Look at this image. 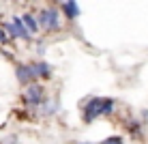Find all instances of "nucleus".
<instances>
[{
    "instance_id": "0eeeda50",
    "label": "nucleus",
    "mask_w": 148,
    "mask_h": 144,
    "mask_svg": "<svg viewBox=\"0 0 148 144\" xmlns=\"http://www.w3.org/2000/svg\"><path fill=\"white\" fill-rule=\"evenodd\" d=\"M22 22H24V26H26V30H28L30 34H37L39 30H41V26H39V19H34L30 13L24 15V17H22Z\"/></svg>"
},
{
    "instance_id": "6e6552de",
    "label": "nucleus",
    "mask_w": 148,
    "mask_h": 144,
    "mask_svg": "<svg viewBox=\"0 0 148 144\" xmlns=\"http://www.w3.org/2000/svg\"><path fill=\"white\" fill-rule=\"evenodd\" d=\"M32 67H34V73H37V80L39 78H49V73H52V69L45 63H32Z\"/></svg>"
},
{
    "instance_id": "39448f33",
    "label": "nucleus",
    "mask_w": 148,
    "mask_h": 144,
    "mask_svg": "<svg viewBox=\"0 0 148 144\" xmlns=\"http://www.w3.org/2000/svg\"><path fill=\"white\" fill-rule=\"evenodd\" d=\"M15 78H17L22 84H32V80H37V73H34L32 65H17L15 67Z\"/></svg>"
},
{
    "instance_id": "f03ea898",
    "label": "nucleus",
    "mask_w": 148,
    "mask_h": 144,
    "mask_svg": "<svg viewBox=\"0 0 148 144\" xmlns=\"http://www.w3.org/2000/svg\"><path fill=\"white\" fill-rule=\"evenodd\" d=\"M39 26L43 30H49V32H54V30L60 28V11L54 7H45L41 9L39 13Z\"/></svg>"
},
{
    "instance_id": "7ed1b4c3",
    "label": "nucleus",
    "mask_w": 148,
    "mask_h": 144,
    "mask_svg": "<svg viewBox=\"0 0 148 144\" xmlns=\"http://www.w3.org/2000/svg\"><path fill=\"white\" fill-rule=\"evenodd\" d=\"M24 101H26L28 105H41V103L45 101V90H43V86L37 84V82L28 84L26 88H24Z\"/></svg>"
},
{
    "instance_id": "9b49d317",
    "label": "nucleus",
    "mask_w": 148,
    "mask_h": 144,
    "mask_svg": "<svg viewBox=\"0 0 148 144\" xmlns=\"http://www.w3.org/2000/svg\"><path fill=\"white\" fill-rule=\"evenodd\" d=\"M79 144H88V142H79Z\"/></svg>"
},
{
    "instance_id": "1a4fd4ad",
    "label": "nucleus",
    "mask_w": 148,
    "mask_h": 144,
    "mask_svg": "<svg viewBox=\"0 0 148 144\" xmlns=\"http://www.w3.org/2000/svg\"><path fill=\"white\" fill-rule=\"evenodd\" d=\"M103 144H125V142H122L118 136H114V138H108V140H105Z\"/></svg>"
},
{
    "instance_id": "f257e3e1",
    "label": "nucleus",
    "mask_w": 148,
    "mask_h": 144,
    "mask_svg": "<svg viewBox=\"0 0 148 144\" xmlns=\"http://www.w3.org/2000/svg\"><path fill=\"white\" fill-rule=\"evenodd\" d=\"M114 105H116L114 99H110V97H92V99L86 103V107H84V121L92 123L95 118L110 114V112L114 110Z\"/></svg>"
},
{
    "instance_id": "9d476101",
    "label": "nucleus",
    "mask_w": 148,
    "mask_h": 144,
    "mask_svg": "<svg viewBox=\"0 0 148 144\" xmlns=\"http://www.w3.org/2000/svg\"><path fill=\"white\" fill-rule=\"evenodd\" d=\"M4 41H7V34H4V28L0 26V43H4Z\"/></svg>"
},
{
    "instance_id": "20e7f679",
    "label": "nucleus",
    "mask_w": 148,
    "mask_h": 144,
    "mask_svg": "<svg viewBox=\"0 0 148 144\" xmlns=\"http://www.w3.org/2000/svg\"><path fill=\"white\" fill-rule=\"evenodd\" d=\"M9 34H11V37H15V39H30L32 37V34L28 32L26 30V26H24V22H22V17H13L11 19V24H9Z\"/></svg>"
},
{
    "instance_id": "423d86ee",
    "label": "nucleus",
    "mask_w": 148,
    "mask_h": 144,
    "mask_svg": "<svg viewBox=\"0 0 148 144\" xmlns=\"http://www.w3.org/2000/svg\"><path fill=\"white\" fill-rule=\"evenodd\" d=\"M60 11L67 15L69 19H75L79 15V4L77 2H60Z\"/></svg>"
}]
</instances>
